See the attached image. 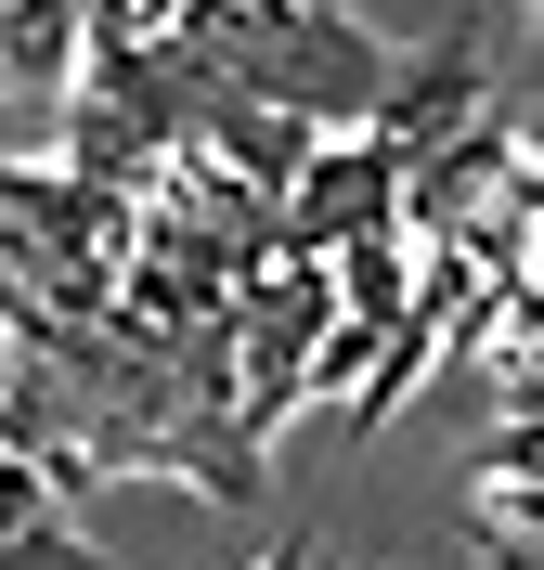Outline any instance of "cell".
<instances>
[{"mask_svg":"<svg viewBox=\"0 0 544 570\" xmlns=\"http://www.w3.org/2000/svg\"><path fill=\"white\" fill-rule=\"evenodd\" d=\"M337 259H286V273H259L234 298V390H247V441L298 415V402L325 390V351H337Z\"/></svg>","mask_w":544,"mask_h":570,"instance_id":"7a4b0ae2","label":"cell"},{"mask_svg":"<svg viewBox=\"0 0 544 570\" xmlns=\"http://www.w3.org/2000/svg\"><path fill=\"white\" fill-rule=\"evenodd\" d=\"M467 519L479 544H544V428H493L467 454Z\"/></svg>","mask_w":544,"mask_h":570,"instance_id":"5b68a950","label":"cell"},{"mask_svg":"<svg viewBox=\"0 0 544 570\" xmlns=\"http://www.w3.org/2000/svg\"><path fill=\"white\" fill-rule=\"evenodd\" d=\"M376 570H402V558H376Z\"/></svg>","mask_w":544,"mask_h":570,"instance_id":"9c48e42d","label":"cell"},{"mask_svg":"<svg viewBox=\"0 0 544 570\" xmlns=\"http://www.w3.org/2000/svg\"><path fill=\"white\" fill-rule=\"evenodd\" d=\"M259 570H311V544H273V558H259Z\"/></svg>","mask_w":544,"mask_h":570,"instance_id":"ba28073f","label":"cell"},{"mask_svg":"<svg viewBox=\"0 0 544 570\" xmlns=\"http://www.w3.org/2000/svg\"><path fill=\"white\" fill-rule=\"evenodd\" d=\"M0 570H117V558H91L66 505H39V466H13V519H0Z\"/></svg>","mask_w":544,"mask_h":570,"instance_id":"8992f818","label":"cell"},{"mask_svg":"<svg viewBox=\"0 0 544 570\" xmlns=\"http://www.w3.org/2000/svg\"><path fill=\"white\" fill-rule=\"evenodd\" d=\"M402 220H415V156L376 130H337L311 156V181L286 195V247L298 259H350V247H389Z\"/></svg>","mask_w":544,"mask_h":570,"instance_id":"3957f363","label":"cell"},{"mask_svg":"<svg viewBox=\"0 0 544 570\" xmlns=\"http://www.w3.org/2000/svg\"><path fill=\"white\" fill-rule=\"evenodd\" d=\"M479 66H493V27H454V39H428V52L402 66V91L376 105V142H402L415 169H428L441 142H467L479 117H493V91H479Z\"/></svg>","mask_w":544,"mask_h":570,"instance_id":"277c9868","label":"cell"},{"mask_svg":"<svg viewBox=\"0 0 544 570\" xmlns=\"http://www.w3.org/2000/svg\"><path fill=\"white\" fill-rule=\"evenodd\" d=\"M479 570H544V544H479Z\"/></svg>","mask_w":544,"mask_h":570,"instance_id":"52a82bcc","label":"cell"},{"mask_svg":"<svg viewBox=\"0 0 544 570\" xmlns=\"http://www.w3.org/2000/svg\"><path fill=\"white\" fill-rule=\"evenodd\" d=\"M195 39H208L220 91H247V105L298 117V130H376V105L402 91V52L363 13H311V0H195Z\"/></svg>","mask_w":544,"mask_h":570,"instance_id":"6da1fadb","label":"cell"}]
</instances>
